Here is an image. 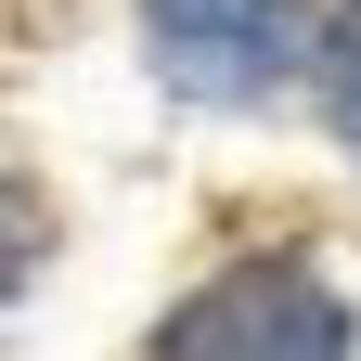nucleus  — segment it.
I'll use <instances>...</instances> for the list:
<instances>
[{
	"instance_id": "f257e3e1",
	"label": "nucleus",
	"mask_w": 361,
	"mask_h": 361,
	"mask_svg": "<svg viewBox=\"0 0 361 361\" xmlns=\"http://www.w3.org/2000/svg\"><path fill=\"white\" fill-rule=\"evenodd\" d=\"M155 361H348V310L310 258H245L155 336Z\"/></svg>"
},
{
	"instance_id": "f03ea898",
	"label": "nucleus",
	"mask_w": 361,
	"mask_h": 361,
	"mask_svg": "<svg viewBox=\"0 0 361 361\" xmlns=\"http://www.w3.org/2000/svg\"><path fill=\"white\" fill-rule=\"evenodd\" d=\"M297 52V0H155V65L194 104H258Z\"/></svg>"
},
{
	"instance_id": "7ed1b4c3",
	"label": "nucleus",
	"mask_w": 361,
	"mask_h": 361,
	"mask_svg": "<svg viewBox=\"0 0 361 361\" xmlns=\"http://www.w3.org/2000/svg\"><path fill=\"white\" fill-rule=\"evenodd\" d=\"M323 104H336V129L361 142V0L336 13V39H323Z\"/></svg>"
},
{
	"instance_id": "20e7f679",
	"label": "nucleus",
	"mask_w": 361,
	"mask_h": 361,
	"mask_svg": "<svg viewBox=\"0 0 361 361\" xmlns=\"http://www.w3.org/2000/svg\"><path fill=\"white\" fill-rule=\"evenodd\" d=\"M26 258H39V207L13 194V180H0V297L26 284Z\"/></svg>"
}]
</instances>
